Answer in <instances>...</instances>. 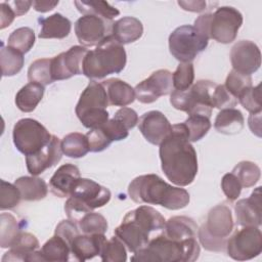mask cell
Here are the masks:
<instances>
[{
    "label": "cell",
    "instance_id": "2e32d148",
    "mask_svg": "<svg viewBox=\"0 0 262 262\" xmlns=\"http://www.w3.org/2000/svg\"><path fill=\"white\" fill-rule=\"evenodd\" d=\"M138 129L146 141L154 145H160L170 134L172 125L162 112L149 111L139 118Z\"/></svg>",
    "mask_w": 262,
    "mask_h": 262
},
{
    "label": "cell",
    "instance_id": "4316f807",
    "mask_svg": "<svg viewBox=\"0 0 262 262\" xmlns=\"http://www.w3.org/2000/svg\"><path fill=\"white\" fill-rule=\"evenodd\" d=\"M39 246V241L34 234L23 231L10 250L4 254L2 262L28 261L29 256L38 250Z\"/></svg>",
    "mask_w": 262,
    "mask_h": 262
},
{
    "label": "cell",
    "instance_id": "6f0895ef",
    "mask_svg": "<svg viewBox=\"0 0 262 262\" xmlns=\"http://www.w3.org/2000/svg\"><path fill=\"white\" fill-rule=\"evenodd\" d=\"M8 3L10 6H12L11 8L13 9L16 16L26 14L29 11L30 7L33 5V1H11Z\"/></svg>",
    "mask_w": 262,
    "mask_h": 262
},
{
    "label": "cell",
    "instance_id": "8992f818",
    "mask_svg": "<svg viewBox=\"0 0 262 262\" xmlns=\"http://www.w3.org/2000/svg\"><path fill=\"white\" fill-rule=\"evenodd\" d=\"M110 105L105 89L101 83L91 81L80 95L75 112L82 123L88 129L101 127L108 121Z\"/></svg>",
    "mask_w": 262,
    "mask_h": 262
},
{
    "label": "cell",
    "instance_id": "680465c9",
    "mask_svg": "<svg viewBox=\"0 0 262 262\" xmlns=\"http://www.w3.org/2000/svg\"><path fill=\"white\" fill-rule=\"evenodd\" d=\"M249 127L255 135L261 137V113L251 114L249 117Z\"/></svg>",
    "mask_w": 262,
    "mask_h": 262
},
{
    "label": "cell",
    "instance_id": "5bb4252c",
    "mask_svg": "<svg viewBox=\"0 0 262 262\" xmlns=\"http://www.w3.org/2000/svg\"><path fill=\"white\" fill-rule=\"evenodd\" d=\"M88 50L79 45L72 46L51 58V74L53 81L70 79L75 75L83 74V61Z\"/></svg>",
    "mask_w": 262,
    "mask_h": 262
},
{
    "label": "cell",
    "instance_id": "3957f363",
    "mask_svg": "<svg viewBox=\"0 0 262 262\" xmlns=\"http://www.w3.org/2000/svg\"><path fill=\"white\" fill-rule=\"evenodd\" d=\"M165 224L166 220L159 211L149 206H139L124 216L115 229V235L134 254L147 246L152 232L163 231Z\"/></svg>",
    "mask_w": 262,
    "mask_h": 262
},
{
    "label": "cell",
    "instance_id": "816d5d0a",
    "mask_svg": "<svg viewBox=\"0 0 262 262\" xmlns=\"http://www.w3.org/2000/svg\"><path fill=\"white\" fill-rule=\"evenodd\" d=\"M80 233H81V231L78 227V224L70 219L60 221L57 224L55 231H54V234H57L60 237H62L68 243L70 248H71V244H72L73 239Z\"/></svg>",
    "mask_w": 262,
    "mask_h": 262
},
{
    "label": "cell",
    "instance_id": "ffe728a7",
    "mask_svg": "<svg viewBox=\"0 0 262 262\" xmlns=\"http://www.w3.org/2000/svg\"><path fill=\"white\" fill-rule=\"evenodd\" d=\"M236 223L241 226L261 225V186L255 188L248 199H242L234 206Z\"/></svg>",
    "mask_w": 262,
    "mask_h": 262
},
{
    "label": "cell",
    "instance_id": "52a82bcc",
    "mask_svg": "<svg viewBox=\"0 0 262 262\" xmlns=\"http://www.w3.org/2000/svg\"><path fill=\"white\" fill-rule=\"evenodd\" d=\"M217 84L210 80H199L187 90H173L170 102L176 110L190 115H201L210 118L213 110L212 95Z\"/></svg>",
    "mask_w": 262,
    "mask_h": 262
},
{
    "label": "cell",
    "instance_id": "e575fe53",
    "mask_svg": "<svg viewBox=\"0 0 262 262\" xmlns=\"http://www.w3.org/2000/svg\"><path fill=\"white\" fill-rule=\"evenodd\" d=\"M74 4L83 15H96L112 20L120 14V11L106 1H75Z\"/></svg>",
    "mask_w": 262,
    "mask_h": 262
},
{
    "label": "cell",
    "instance_id": "ba28073f",
    "mask_svg": "<svg viewBox=\"0 0 262 262\" xmlns=\"http://www.w3.org/2000/svg\"><path fill=\"white\" fill-rule=\"evenodd\" d=\"M12 138L16 149L27 157L37 154L46 146L52 135L37 120L25 118L14 124Z\"/></svg>",
    "mask_w": 262,
    "mask_h": 262
},
{
    "label": "cell",
    "instance_id": "8fae6325",
    "mask_svg": "<svg viewBox=\"0 0 262 262\" xmlns=\"http://www.w3.org/2000/svg\"><path fill=\"white\" fill-rule=\"evenodd\" d=\"M243 24L242 13L231 6H221L212 14L210 24V39L218 43L229 44L237 36Z\"/></svg>",
    "mask_w": 262,
    "mask_h": 262
},
{
    "label": "cell",
    "instance_id": "bcb514c9",
    "mask_svg": "<svg viewBox=\"0 0 262 262\" xmlns=\"http://www.w3.org/2000/svg\"><path fill=\"white\" fill-rule=\"evenodd\" d=\"M212 102L213 106L219 110L233 108L237 103V99L225 88L224 85L217 84L212 95Z\"/></svg>",
    "mask_w": 262,
    "mask_h": 262
},
{
    "label": "cell",
    "instance_id": "277c9868",
    "mask_svg": "<svg viewBox=\"0 0 262 262\" xmlns=\"http://www.w3.org/2000/svg\"><path fill=\"white\" fill-rule=\"evenodd\" d=\"M201 248L195 237L177 241L164 232L151 238L147 246L134 253L132 261L192 262L200 256Z\"/></svg>",
    "mask_w": 262,
    "mask_h": 262
},
{
    "label": "cell",
    "instance_id": "f6af8a7d",
    "mask_svg": "<svg viewBox=\"0 0 262 262\" xmlns=\"http://www.w3.org/2000/svg\"><path fill=\"white\" fill-rule=\"evenodd\" d=\"M21 200L19 189L15 184L1 180V194H0V209L10 210L16 207Z\"/></svg>",
    "mask_w": 262,
    "mask_h": 262
},
{
    "label": "cell",
    "instance_id": "d4e9b609",
    "mask_svg": "<svg viewBox=\"0 0 262 262\" xmlns=\"http://www.w3.org/2000/svg\"><path fill=\"white\" fill-rule=\"evenodd\" d=\"M41 39H63L71 33L72 23L60 13H53L45 18H39Z\"/></svg>",
    "mask_w": 262,
    "mask_h": 262
},
{
    "label": "cell",
    "instance_id": "e0dca14e",
    "mask_svg": "<svg viewBox=\"0 0 262 262\" xmlns=\"http://www.w3.org/2000/svg\"><path fill=\"white\" fill-rule=\"evenodd\" d=\"M72 196L81 201L91 211L106 205L112 196L108 188L98 184L92 179L80 178L71 193Z\"/></svg>",
    "mask_w": 262,
    "mask_h": 262
},
{
    "label": "cell",
    "instance_id": "91938a15",
    "mask_svg": "<svg viewBox=\"0 0 262 262\" xmlns=\"http://www.w3.org/2000/svg\"><path fill=\"white\" fill-rule=\"evenodd\" d=\"M58 4V1H33V7L38 12H47L52 10L56 5Z\"/></svg>",
    "mask_w": 262,
    "mask_h": 262
},
{
    "label": "cell",
    "instance_id": "f546056e",
    "mask_svg": "<svg viewBox=\"0 0 262 262\" xmlns=\"http://www.w3.org/2000/svg\"><path fill=\"white\" fill-rule=\"evenodd\" d=\"M44 86L30 82L21 87L15 95V104L24 113L33 112L44 95Z\"/></svg>",
    "mask_w": 262,
    "mask_h": 262
},
{
    "label": "cell",
    "instance_id": "d590c367",
    "mask_svg": "<svg viewBox=\"0 0 262 262\" xmlns=\"http://www.w3.org/2000/svg\"><path fill=\"white\" fill-rule=\"evenodd\" d=\"M231 173L238 179L243 187H252L260 179L261 171L257 164L250 161L239 162L231 171Z\"/></svg>",
    "mask_w": 262,
    "mask_h": 262
},
{
    "label": "cell",
    "instance_id": "f907efd6",
    "mask_svg": "<svg viewBox=\"0 0 262 262\" xmlns=\"http://www.w3.org/2000/svg\"><path fill=\"white\" fill-rule=\"evenodd\" d=\"M221 188L227 200L233 202L237 200L242 191V184L239 183L238 179L230 172L226 173L221 180Z\"/></svg>",
    "mask_w": 262,
    "mask_h": 262
},
{
    "label": "cell",
    "instance_id": "8d00e7d4",
    "mask_svg": "<svg viewBox=\"0 0 262 262\" xmlns=\"http://www.w3.org/2000/svg\"><path fill=\"white\" fill-rule=\"evenodd\" d=\"M30 82L38 83L43 86L53 83L51 74V58H40L33 61L28 70Z\"/></svg>",
    "mask_w": 262,
    "mask_h": 262
},
{
    "label": "cell",
    "instance_id": "5b68a950",
    "mask_svg": "<svg viewBox=\"0 0 262 262\" xmlns=\"http://www.w3.org/2000/svg\"><path fill=\"white\" fill-rule=\"evenodd\" d=\"M127 62L125 48L111 35L95 49L87 52L83 61V75L89 79H102L121 73Z\"/></svg>",
    "mask_w": 262,
    "mask_h": 262
},
{
    "label": "cell",
    "instance_id": "681fc988",
    "mask_svg": "<svg viewBox=\"0 0 262 262\" xmlns=\"http://www.w3.org/2000/svg\"><path fill=\"white\" fill-rule=\"evenodd\" d=\"M198 236L200 239L201 245L204 247V249L211 251V252H224L226 251V243L227 239H221L216 238L212 236L202 225L198 229Z\"/></svg>",
    "mask_w": 262,
    "mask_h": 262
},
{
    "label": "cell",
    "instance_id": "60d3db41",
    "mask_svg": "<svg viewBox=\"0 0 262 262\" xmlns=\"http://www.w3.org/2000/svg\"><path fill=\"white\" fill-rule=\"evenodd\" d=\"M99 256L103 262H125L127 260L125 245L115 235L105 241Z\"/></svg>",
    "mask_w": 262,
    "mask_h": 262
},
{
    "label": "cell",
    "instance_id": "4dcf8cb0",
    "mask_svg": "<svg viewBox=\"0 0 262 262\" xmlns=\"http://www.w3.org/2000/svg\"><path fill=\"white\" fill-rule=\"evenodd\" d=\"M43 261L66 262L70 260L71 248L68 243L57 234L50 237L41 248Z\"/></svg>",
    "mask_w": 262,
    "mask_h": 262
},
{
    "label": "cell",
    "instance_id": "6da1fadb",
    "mask_svg": "<svg viewBox=\"0 0 262 262\" xmlns=\"http://www.w3.org/2000/svg\"><path fill=\"white\" fill-rule=\"evenodd\" d=\"M159 155L168 180L178 186L193 182L198 174V157L183 123L172 125L170 134L160 143Z\"/></svg>",
    "mask_w": 262,
    "mask_h": 262
},
{
    "label": "cell",
    "instance_id": "74e56055",
    "mask_svg": "<svg viewBox=\"0 0 262 262\" xmlns=\"http://www.w3.org/2000/svg\"><path fill=\"white\" fill-rule=\"evenodd\" d=\"M7 44L23 54L27 53L35 44V32L29 27L18 28L9 35Z\"/></svg>",
    "mask_w": 262,
    "mask_h": 262
},
{
    "label": "cell",
    "instance_id": "9f6ffc18",
    "mask_svg": "<svg viewBox=\"0 0 262 262\" xmlns=\"http://www.w3.org/2000/svg\"><path fill=\"white\" fill-rule=\"evenodd\" d=\"M178 5L186 11L190 12H201L204 11L207 6L206 1H200V0H194V1H178Z\"/></svg>",
    "mask_w": 262,
    "mask_h": 262
},
{
    "label": "cell",
    "instance_id": "1f68e13d",
    "mask_svg": "<svg viewBox=\"0 0 262 262\" xmlns=\"http://www.w3.org/2000/svg\"><path fill=\"white\" fill-rule=\"evenodd\" d=\"M0 62L3 77L14 76L18 74L24 67V54L8 45L7 47H5L4 44L1 42Z\"/></svg>",
    "mask_w": 262,
    "mask_h": 262
},
{
    "label": "cell",
    "instance_id": "cb8c5ba5",
    "mask_svg": "<svg viewBox=\"0 0 262 262\" xmlns=\"http://www.w3.org/2000/svg\"><path fill=\"white\" fill-rule=\"evenodd\" d=\"M142 34V23L134 16H124L113 24L112 36L122 45L137 41Z\"/></svg>",
    "mask_w": 262,
    "mask_h": 262
},
{
    "label": "cell",
    "instance_id": "d6986e66",
    "mask_svg": "<svg viewBox=\"0 0 262 262\" xmlns=\"http://www.w3.org/2000/svg\"><path fill=\"white\" fill-rule=\"evenodd\" d=\"M206 230L214 237L227 239L234 227L231 209L225 204H219L213 207L203 224Z\"/></svg>",
    "mask_w": 262,
    "mask_h": 262
},
{
    "label": "cell",
    "instance_id": "836d02e7",
    "mask_svg": "<svg viewBox=\"0 0 262 262\" xmlns=\"http://www.w3.org/2000/svg\"><path fill=\"white\" fill-rule=\"evenodd\" d=\"M23 232L17 219L9 214L2 213L0 216V246L1 248H11L19 234Z\"/></svg>",
    "mask_w": 262,
    "mask_h": 262
},
{
    "label": "cell",
    "instance_id": "9a60e30c",
    "mask_svg": "<svg viewBox=\"0 0 262 262\" xmlns=\"http://www.w3.org/2000/svg\"><path fill=\"white\" fill-rule=\"evenodd\" d=\"M232 70L251 76L261 66V52L256 43L250 40L236 42L230 50Z\"/></svg>",
    "mask_w": 262,
    "mask_h": 262
},
{
    "label": "cell",
    "instance_id": "83f0119b",
    "mask_svg": "<svg viewBox=\"0 0 262 262\" xmlns=\"http://www.w3.org/2000/svg\"><path fill=\"white\" fill-rule=\"evenodd\" d=\"M245 125L244 116L236 108L220 110L215 118L214 128L219 133L225 135H234L239 133Z\"/></svg>",
    "mask_w": 262,
    "mask_h": 262
},
{
    "label": "cell",
    "instance_id": "b9f144b4",
    "mask_svg": "<svg viewBox=\"0 0 262 262\" xmlns=\"http://www.w3.org/2000/svg\"><path fill=\"white\" fill-rule=\"evenodd\" d=\"M174 90H187L189 89L194 80V68L191 62H180L172 74Z\"/></svg>",
    "mask_w": 262,
    "mask_h": 262
},
{
    "label": "cell",
    "instance_id": "4fadbf2b",
    "mask_svg": "<svg viewBox=\"0 0 262 262\" xmlns=\"http://www.w3.org/2000/svg\"><path fill=\"white\" fill-rule=\"evenodd\" d=\"M173 89L172 73L158 70L135 86V98L141 103H152L160 96L170 94Z\"/></svg>",
    "mask_w": 262,
    "mask_h": 262
},
{
    "label": "cell",
    "instance_id": "d6a6232c",
    "mask_svg": "<svg viewBox=\"0 0 262 262\" xmlns=\"http://www.w3.org/2000/svg\"><path fill=\"white\" fill-rule=\"evenodd\" d=\"M63 155L69 158L79 159L87 155L89 151V143L86 134L73 132L67 134L60 141Z\"/></svg>",
    "mask_w": 262,
    "mask_h": 262
},
{
    "label": "cell",
    "instance_id": "30bf717a",
    "mask_svg": "<svg viewBox=\"0 0 262 262\" xmlns=\"http://www.w3.org/2000/svg\"><path fill=\"white\" fill-rule=\"evenodd\" d=\"M226 252L230 258L245 261L259 256L262 252V233L257 226H243L226 243Z\"/></svg>",
    "mask_w": 262,
    "mask_h": 262
},
{
    "label": "cell",
    "instance_id": "7dc6e473",
    "mask_svg": "<svg viewBox=\"0 0 262 262\" xmlns=\"http://www.w3.org/2000/svg\"><path fill=\"white\" fill-rule=\"evenodd\" d=\"M100 128L112 142L123 140L127 138L129 134V129L122 122L115 119L114 117L106 123H104Z\"/></svg>",
    "mask_w": 262,
    "mask_h": 262
},
{
    "label": "cell",
    "instance_id": "db71d44e",
    "mask_svg": "<svg viewBox=\"0 0 262 262\" xmlns=\"http://www.w3.org/2000/svg\"><path fill=\"white\" fill-rule=\"evenodd\" d=\"M212 14L211 12L208 13H204L201 14L193 24L194 29L204 37H206L207 39L210 40V24H211V19H212Z\"/></svg>",
    "mask_w": 262,
    "mask_h": 262
},
{
    "label": "cell",
    "instance_id": "ee69618b",
    "mask_svg": "<svg viewBox=\"0 0 262 262\" xmlns=\"http://www.w3.org/2000/svg\"><path fill=\"white\" fill-rule=\"evenodd\" d=\"M239 103L245 110L251 114L261 113L262 102H261V84H258L255 87H251L242 93L237 97Z\"/></svg>",
    "mask_w": 262,
    "mask_h": 262
},
{
    "label": "cell",
    "instance_id": "484cf974",
    "mask_svg": "<svg viewBox=\"0 0 262 262\" xmlns=\"http://www.w3.org/2000/svg\"><path fill=\"white\" fill-rule=\"evenodd\" d=\"M198 224L192 218L186 216H173L166 221L163 232L170 238L182 241L196 237Z\"/></svg>",
    "mask_w": 262,
    "mask_h": 262
},
{
    "label": "cell",
    "instance_id": "ab89813d",
    "mask_svg": "<svg viewBox=\"0 0 262 262\" xmlns=\"http://www.w3.org/2000/svg\"><path fill=\"white\" fill-rule=\"evenodd\" d=\"M81 233L85 234H94V233H102L104 234L107 230V221L99 213L89 212L85 214L80 221L77 223Z\"/></svg>",
    "mask_w": 262,
    "mask_h": 262
},
{
    "label": "cell",
    "instance_id": "f5cc1de1",
    "mask_svg": "<svg viewBox=\"0 0 262 262\" xmlns=\"http://www.w3.org/2000/svg\"><path fill=\"white\" fill-rule=\"evenodd\" d=\"M114 118L122 122L129 130L134 128L136 124H138V120H139L137 113L133 108L127 107V106H123L120 110H118L115 113Z\"/></svg>",
    "mask_w": 262,
    "mask_h": 262
},
{
    "label": "cell",
    "instance_id": "c3c4849f",
    "mask_svg": "<svg viewBox=\"0 0 262 262\" xmlns=\"http://www.w3.org/2000/svg\"><path fill=\"white\" fill-rule=\"evenodd\" d=\"M86 137L89 143V151L92 152L102 151L107 148L112 143V141L108 139V137L100 127L90 129V131L86 133Z\"/></svg>",
    "mask_w": 262,
    "mask_h": 262
},
{
    "label": "cell",
    "instance_id": "7c38bea8",
    "mask_svg": "<svg viewBox=\"0 0 262 262\" xmlns=\"http://www.w3.org/2000/svg\"><path fill=\"white\" fill-rule=\"evenodd\" d=\"M113 24L96 15H83L75 23L76 37L83 47L97 46L112 35Z\"/></svg>",
    "mask_w": 262,
    "mask_h": 262
},
{
    "label": "cell",
    "instance_id": "9c48e42d",
    "mask_svg": "<svg viewBox=\"0 0 262 262\" xmlns=\"http://www.w3.org/2000/svg\"><path fill=\"white\" fill-rule=\"evenodd\" d=\"M168 41L170 53L180 62H191L209 43V39L189 25L176 28L170 34Z\"/></svg>",
    "mask_w": 262,
    "mask_h": 262
},
{
    "label": "cell",
    "instance_id": "11a10c76",
    "mask_svg": "<svg viewBox=\"0 0 262 262\" xmlns=\"http://www.w3.org/2000/svg\"><path fill=\"white\" fill-rule=\"evenodd\" d=\"M16 14L7 2H2L0 4V29L3 30L11 25Z\"/></svg>",
    "mask_w": 262,
    "mask_h": 262
},
{
    "label": "cell",
    "instance_id": "ac0fdd59",
    "mask_svg": "<svg viewBox=\"0 0 262 262\" xmlns=\"http://www.w3.org/2000/svg\"><path fill=\"white\" fill-rule=\"evenodd\" d=\"M62 155L59 138L52 135L50 141L40 151L26 157L28 172L33 176H37L46 169L55 166L61 160Z\"/></svg>",
    "mask_w": 262,
    "mask_h": 262
},
{
    "label": "cell",
    "instance_id": "f35d334b",
    "mask_svg": "<svg viewBox=\"0 0 262 262\" xmlns=\"http://www.w3.org/2000/svg\"><path fill=\"white\" fill-rule=\"evenodd\" d=\"M183 124L186 128L188 140L190 142L201 140L211 128L210 118L201 115L188 116V118L183 122Z\"/></svg>",
    "mask_w": 262,
    "mask_h": 262
},
{
    "label": "cell",
    "instance_id": "7a4b0ae2",
    "mask_svg": "<svg viewBox=\"0 0 262 262\" xmlns=\"http://www.w3.org/2000/svg\"><path fill=\"white\" fill-rule=\"evenodd\" d=\"M128 194L136 204L159 205L169 210L182 209L190 200L187 190L172 186L156 174L134 178L128 186Z\"/></svg>",
    "mask_w": 262,
    "mask_h": 262
},
{
    "label": "cell",
    "instance_id": "603a6c76",
    "mask_svg": "<svg viewBox=\"0 0 262 262\" xmlns=\"http://www.w3.org/2000/svg\"><path fill=\"white\" fill-rule=\"evenodd\" d=\"M103 85L110 105L126 106L135 100V91L128 83L118 78L107 79L101 82Z\"/></svg>",
    "mask_w": 262,
    "mask_h": 262
},
{
    "label": "cell",
    "instance_id": "f1b7e54d",
    "mask_svg": "<svg viewBox=\"0 0 262 262\" xmlns=\"http://www.w3.org/2000/svg\"><path fill=\"white\" fill-rule=\"evenodd\" d=\"M14 184L19 189L24 201H40L48 193L47 183L37 176H21L14 181Z\"/></svg>",
    "mask_w": 262,
    "mask_h": 262
},
{
    "label": "cell",
    "instance_id": "44dd1931",
    "mask_svg": "<svg viewBox=\"0 0 262 262\" xmlns=\"http://www.w3.org/2000/svg\"><path fill=\"white\" fill-rule=\"evenodd\" d=\"M106 241L102 233L78 234L71 244V253L75 260L84 262L100 255L101 249Z\"/></svg>",
    "mask_w": 262,
    "mask_h": 262
},
{
    "label": "cell",
    "instance_id": "7bdbcfd3",
    "mask_svg": "<svg viewBox=\"0 0 262 262\" xmlns=\"http://www.w3.org/2000/svg\"><path fill=\"white\" fill-rule=\"evenodd\" d=\"M224 86L237 99L242 93L252 87V78L231 70L226 77Z\"/></svg>",
    "mask_w": 262,
    "mask_h": 262
},
{
    "label": "cell",
    "instance_id": "7402d4cb",
    "mask_svg": "<svg viewBox=\"0 0 262 262\" xmlns=\"http://www.w3.org/2000/svg\"><path fill=\"white\" fill-rule=\"evenodd\" d=\"M81 178L80 170L76 165L64 164L60 166L49 180L51 192L58 198L70 196L75 184Z\"/></svg>",
    "mask_w": 262,
    "mask_h": 262
}]
</instances>
